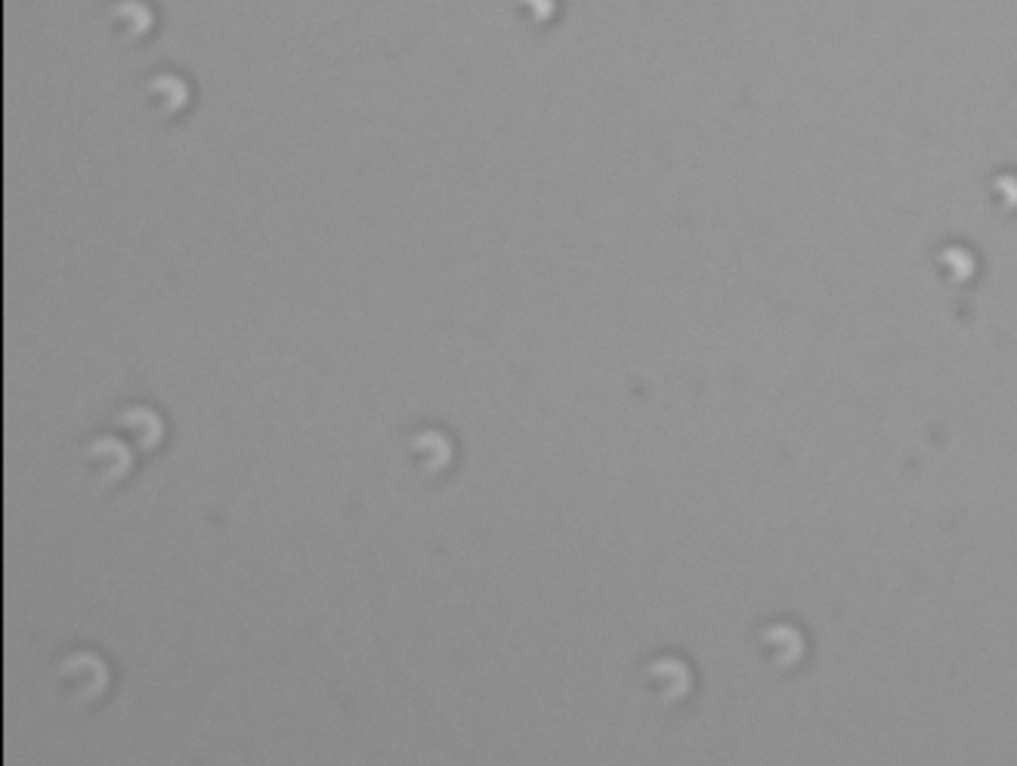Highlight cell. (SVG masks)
Instances as JSON below:
<instances>
[{
  "mask_svg": "<svg viewBox=\"0 0 1017 766\" xmlns=\"http://www.w3.org/2000/svg\"><path fill=\"white\" fill-rule=\"evenodd\" d=\"M59 686L71 698H96L105 689V664L96 655H71L59 667Z\"/></svg>",
  "mask_w": 1017,
  "mask_h": 766,
  "instance_id": "6da1fadb",
  "label": "cell"
},
{
  "mask_svg": "<svg viewBox=\"0 0 1017 766\" xmlns=\"http://www.w3.org/2000/svg\"><path fill=\"white\" fill-rule=\"evenodd\" d=\"M87 464L93 470V477L103 482H118L130 470V451L118 439H96L87 448Z\"/></svg>",
  "mask_w": 1017,
  "mask_h": 766,
  "instance_id": "7a4b0ae2",
  "label": "cell"
},
{
  "mask_svg": "<svg viewBox=\"0 0 1017 766\" xmlns=\"http://www.w3.org/2000/svg\"><path fill=\"white\" fill-rule=\"evenodd\" d=\"M122 426L124 433H127L139 448H156V445L161 443V433H164L161 418L149 409H130L122 418Z\"/></svg>",
  "mask_w": 1017,
  "mask_h": 766,
  "instance_id": "3957f363",
  "label": "cell"
}]
</instances>
